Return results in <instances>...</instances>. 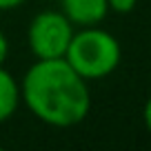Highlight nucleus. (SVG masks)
Returning <instances> with one entry per match:
<instances>
[{"instance_id": "obj_5", "label": "nucleus", "mask_w": 151, "mask_h": 151, "mask_svg": "<svg viewBox=\"0 0 151 151\" xmlns=\"http://www.w3.org/2000/svg\"><path fill=\"white\" fill-rule=\"evenodd\" d=\"M20 104V82L0 65V124L7 122Z\"/></svg>"}, {"instance_id": "obj_9", "label": "nucleus", "mask_w": 151, "mask_h": 151, "mask_svg": "<svg viewBox=\"0 0 151 151\" xmlns=\"http://www.w3.org/2000/svg\"><path fill=\"white\" fill-rule=\"evenodd\" d=\"M24 0H0V11H9V9H16L20 7Z\"/></svg>"}, {"instance_id": "obj_2", "label": "nucleus", "mask_w": 151, "mask_h": 151, "mask_svg": "<svg viewBox=\"0 0 151 151\" xmlns=\"http://www.w3.org/2000/svg\"><path fill=\"white\" fill-rule=\"evenodd\" d=\"M122 49L113 33L96 27H80L73 31L67 47L65 60L76 69V73L89 80H102L118 69Z\"/></svg>"}, {"instance_id": "obj_3", "label": "nucleus", "mask_w": 151, "mask_h": 151, "mask_svg": "<svg viewBox=\"0 0 151 151\" xmlns=\"http://www.w3.org/2000/svg\"><path fill=\"white\" fill-rule=\"evenodd\" d=\"M73 24L67 20L62 11L47 9L33 16L27 29V42L36 60L49 58H65L67 47L73 36Z\"/></svg>"}, {"instance_id": "obj_4", "label": "nucleus", "mask_w": 151, "mask_h": 151, "mask_svg": "<svg viewBox=\"0 0 151 151\" xmlns=\"http://www.w3.org/2000/svg\"><path fill=\"white\" fill-rule=\"evenodd\" d=\"M60 11L73 27H96L109 14L107 0H60Z\"/></svg>"}, {"instance_id": "obj_8", "label": "nucleus", "mask_w": 151, "mask_h": 151, "mask_svg": "<svg viewBox=\"0 0 151 151\" xmlns=\"http://www.w3.org/2000/svg\"><path fill=\"white\" fill-rule=\"evenodd\" d=\"M142 120H145V127H147V131L151 133V96L147 98L145 109H142Z\"/></svg>"}, {"instance_id": "obj_10", "label": "nucleus", "mask_w": 151, "mask_h": 151, "mask_svg": "<svg viewBox=\"0 0 151 151\" xmlns=\"http://www.w3.org/2000/svg\"><path fill=\"white\" fill-rule=\"evenodd\" d=\"M0 149H2V147H0Z\"/></svg>"}, {"instance_id": "obj_1", "label": "nucleus", "mask_w": 151, "mask_h": 151, "mask_svg": "<svg viewBox=\"0 0 151 151\" xmlns=\"http://www.w3.org/2000/svg\"><path fill=\"white\" fill-rule=\"evenodd\" d=\"M20 102L49 127H73L89 116L91 93L65 58L36 60L20 80Z\"/></svg>"}, {"instance_id": "obj_6", "label": "nucleus", "mask_w": 151, "mask_h": 151, "mask_svg": "<svg viewBox=\"0 0 151 151\" xmlns=\"http://www.w3.org/2000/svg\"><path fill=\"white\" fill-rule=\"evenodd\" d=\"M136 2L138 0H107L109 11H116V14H131Z\"/></svg>"}, {"instance_id": "obj_7", "label": "nucleus", "mask_w": 151, "mask_h": 151, "mask_svg": "<svg viewBox=\"0 0 151 151\" xmlns=\"http://www.w3.org/2000/svg\"><path fill=\"white\" fill-rule=\"evenodd\" d=\"M7 56H9V40L2 31H0V65H5Z\"/></svg>"}]
</instances>
